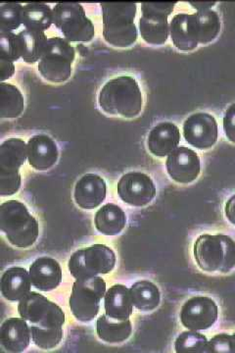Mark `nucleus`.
I'll return each mask as SVG.
<instances>
[{
  "label": "nucleus",
  "mask_w": 235,
  "mask_h": 353,
  "mask_svg": "<svg viewBox=\"0 0 235 353\" xmlns=\"http://www.w3.org/2000/svg\"><path fill=\"white\" fill-rule=\"evenodd\" d=\"M134 307L141 311H152L161 303V294L157 285L149 281H139L130 289Z\"/></svg>",
  "instance_id": "nucleus-27"
},
{
  "label": "nucleus",
  "mask_w": 235,
  "mask_h": 353,
  "mask_svg": "<svg viewBox=\"0 0 235 353\" xmlns=\"http://www.w3.org/2000/svg\"><path fill=\"white\" fill-rule=\"evenodd\" d=\"M53 23L68 41L88 43L94 38V25L80 3L63 2L56 4L53 8Z\"/></svg>",
  "instance_id": "nucleus-6"
},
{
  "label": "nucleus",
  "mask_w": 235,
  "mask_h": 353,
  "mask_svg": "<svg viewBox=\"0 0 235 353\" xmlns=\"http://www.w3.org/2000/svg\"><path fill=\"white\" fill-rule=\"evenodd\" d=\"M0 58L11 62L18 61L22 58L18 34L11 32H0Z\"/></svg>",
  "instance_id": "nucleus-34"
},
{
  "label": "nucleus",
  "mask_w": 235,
  "mask_h": 353,
  "mask_svg": "<svg viewBox=\"0 0 235 353\" xmlns=\"http://www.w3.org/2000/svg\"><path fill=\"white\" fill-rule=\"evenodd\" d=\"M174 350L178 353H210L206 336L190 330L178 336L174 343Z\"/></svg>",
  "instance_id": "nucleus-31"
},
{
  "label": "nucleus",
  "mask_w": 235,
  "mask_h": 353,
  "mask_svg": "<svg viewBox=\"0 0 235 353\" xmlns=\"http://www.w3.org/2000/svg\"><path fill=\"white\" fill-rule=\"evenodd\" d=\"M232 343H234V353H235V333L232 334Z\"/></svg>",
  "instance_id": "nucleus-42"
},
{
  "label": "nucleus",
  "mask_w": 235,
  "mask_h": 353,
  "mask_svg": "<svg viewBox=\"0 0 235 353\" xmlns=\"http://www.w3.org/2000/svg\"><path fill=\"white\" fill-rule=\"evenodd\" d=\"M94 224L99 233L105 236H117L127 225V216L120 206L107 203L97 211Z\"/></svg>",
  "instance_id": "nucleus-24"
},
{
  "label": "nucleus",
  "mask_w": 235,
  "mask_h": 353,
  "mask_svg": "<svg viewBox=\"0 0 235 353\" xmlns=\"http://www.w3.org/2000/svg\"><path fill=\"white\" fill-rule=\"evenodd\" d=\"M0 228L16 248H30L39 238V222L24 203L15 199L0 205Z\"/></svg>",
  "instance_id": "nucleus-3"
},
{
  "label": "nucleus",
  "mask_w": 235,
  "mask_h": 353,
  "mask_svg": "<svg viewBox=\"0 0 235 353\" xmlns=\"http://www.w3.org/2000/svg\"><path fill=\"white\" fill-rule=\"evenodd\" d=\"M23 7L19 3H2L0 6V32H12L23 24Z\"/></svg>",
  "instance_id": "nucleus-33"
},
{
  "label": "nucleus",
  "mask_w": 235,
  "mask_h": 353,
  "mask_svg": "<svg viewBox=\"0 0 235 353\" xmlns=\"http://www.w3.org/2000/svg\"><path fill=\"white\" fill-rule=\"evenodd\" d=\"M78 50L80 51L81 57H85L88 53L87 46H83V44H78Z\"/></svg>",
  "instance_id": "nucleus-41"
},
{
  "label": "nucleus",
  "mask_w": 235,
  "mask_h": 353,
  "mask_svg": "<svg viewBox=\"0 0 235 353\" xmlns=\"http://www.w3.org/2000/svg\"><path fill=\"white\" fill-rule=\"evenodd\" d=\"M223 131L227 139L235 143V103L232 104L225 111L223 120Z\"/></svg>",
  "instance_id": "nucleus-37"
},
{
  "label": "nucleus",
  "mask_w": 235,
  "mask_h": 353,
  "mask_svg": "<svg viewBox=\"0 0 235 353\" xmlns=\"http://www.w3.org/2000/svg\"><path fill=\"white\" fill-rule=\"evenodd\" d=\"M21 188L20 173H2L0 172V196H10L17 194Z\"/></svg>",
  "instance_id": "nucleus-35"
},
{
  "label": "nucleus",
  "mask_w": 235,
  "mask_h": 353,
  "mask_svg": "<svg viewBox=\"0 0 235 353\" xmlns=\"http://www.w3.org/2000/svg\"><path fill=\"white\" fill-rule=\"evenodd\" d=\"M167 172L178 183L188 185L198 178L201 163L198 154L188 148H178L167 157Z\"/></svg>",
  "instance_id": "nucleus-14"
},
{
  "label": "nucleus",
  "mask_w": 235,
  "mask_h": 353,
  "mask_svg": "<svg viewBox=\"0 0 235 353\" xmlns=\"http://www.w3.org/2000/svg\"><path fill=\"white\" fill-rule=\"evenodd\" d=\"M117 190L120 199L134 208L148 205L157 194L152 179L141 172L125 174L119 181Z\"/></svg>",
  "instance_id": "nucleus-11"
},
{
  "label": "nucleus",
  "mask_w": 235,
  "mask_h": 353,
  "mask_svg": "<svg viewBox=\"0 0 235 353\" xmlns=\"http://www.w3.org/2000/svg\"><path fill=\"white\" fill-rule=\"evenodd\" d=\"M18 312L25 321L44 328L63 327L65 323V314L62 309L37 292H30L24 299H21Z\"/></svg>",
  "instance_id": "nucleus-10"
},
{
  "label": "nucleus",
  "mask_w": 235,
  "mask_h": 353,
  "mask_svg": "<svg viewBox=\"0 0 235 353\" xmlns=\"http://www.w3.org/2000/svg\"><path fill=\"white\" fill-rule=\"evenodd\" d=\"M99 103L102 111L109 115L132 119L143 110V92L134 77L120 76L102 87Z\"/></svg>",
  "instance_id": "nucleus-1"
},
{
  "label": "nucleus",
  "mask_w": 235,
  "mask_h": 353,
  "mask_svg": "<svg viewBox=\"0 0 235 353\" xmlns=\"http://www.w3.org/2000/svg\"><path fill=\"white\" fill-rule=\"evenodd\" d=\"M24 108V97L20 90L10 83H0V117L14 119L23 113Z\"/></svg>",
  "instance_id": "nucleus-28"
},
{
  "label": "nucleus",
  "mask_w": 235,
  "mask_h": 353,
  "mask_svg": "<svg viewBox=\"0 0 235 353\" xmlns=\"http://www.w3.org/2000/svg\"><path fill=\"white\" fill-rule=\"evenodd\" d=\"M183 130L186 143L197 150H208L217 143L218 123L211 114H192L183 123Z\"/></svg>",
  "instance_id": "nucleus-13"
},
{
  "label": "nucleus",
  "mask_w": 235,
  "mask_h": 353,
  "mask_svg": "<svg viewBox=\"0 0 235 353\" xmlns=\"http://www.w3.org/2000/svg\"><path fill=\"white\" fill-rule=\"evenodd\" d=\"M218 308L210 297L195 296L188 299L181 310V322L190 331H204L217 322Z\"/></svg>",
  "instance_id": "nucleus-12"
},
{
  "label": "nucleus",
  "mask_w": 235,
  "mask_h": 353,
  "mask_svg": "<svg viewBox=\"0 0 235 353\" xmlns=\"http://www.w3.org/2000/svg\"><path fill=\"white\" fill-rule=\"evenodd\" d=\"M107 185L102 176L96 174H87L81 176L74 187V199L81 208H97L105 201Z\"/></svg>",
  "instance_id": "nucleus-15"
},
{
  "label": "nucleus",
  "mask_w": 235,
  "mask_h": 353,
  "mask_svg": "<svg viewBox=\"0 0 235 353\" xmlns=\"http://www.w3.org/2000/svg\"><path fill=\"white\" fill-rule=\"evenodd\" d=\"M104 39L112 46L127 48L136 43L137 7L132 2H102Z\"/></svg>",
  "instance_id": "nucleus-2"
},
{
  "label": "nucleus",
  "mask_w": 235,
  "mask_h": 353,
  "mask_svg": "<svg viewBox=\"0 0 235 353\" xmlns=\"http://www.w3.org/2000/svg\"><path fill=\"white\" fill-rule=\"evenodd\" d=\"M106 315L118 321H125L134 312L130 290L125 285H114L104 296Z\"/></svg>",
  "instance_id": "nucleus-22"
},
{
  "label": "nucleus",
  "mask_w": 235,
  "mask_h": 353,
  "mask_svg": "<svg viewBox=\"0 0 235 353\" xmlns=\"http://www.w3.org/2000/svg\"><path fill=\"white\" fill-rule=\"evenodd\" d=\"M174 46L181 51H192L198 46L194 14H176L170 25Z\"/></svg>",
  "instance_id": "nucleus-19"
},
{
  "label": "nucleus",
  "mask_w": 235,
  "mask_h": 353,
  "mask_svg": "<svg viewBox=\"0 0 235 353\" xmlns=\"http://www.w3.org/2000/svg\"><path fill=\"white\" fill-rule=\"evenodd\" d=\"M96 332L100 340L108 343H120L127 341L132 333V322L118 321L108 316L101 315L97 319Z\"/></svg>",
  "instance_id": "nucleus-26"
},
{
  "label": "nucleus",
  "mask_w": 235,
  "mask_h": 353,
  "mask_svg": "<svg viewBox=\"0 0 235 353\" xmlns=\"http://www.w3.org/2000/svg\"><path fill=\"white\" fill-rule=\"evenodd\" d=\"M57 145L46 134L32 137L28 143V160L36 170H50L58 161Z\"/></svg>",
  "instance_id": "nucleus-16"
},
{
  "label": "nucleus",
  "mask_w": 235,
  "mask_h": 353,
  "mask_svg": "<svg viewBox=\"0 0 235 353\" xmlns=\"http://www.w3.org/2000/svg\"><path fill=\"white\" fill-rule=\"evenodd\" d=\"M21 54L23 60L28 64H34L41 60L48 39L45 34L39 30L25 29L19 32Z\"/></svg>",
  "instance_id": "nucleus-25"
},
{
  "label": "nucleus",
  "mask_w": 235,
  "mask_h": 353,
  "mask_svg": "<svg viewBox=\"0 0 235 353\" xmlns=\"http://www.w3.org/2000/svg\"><path fill=\"white\" fill-rule=\"evenodd\" d=\"M196 21L199 43H210L216 39L221 31V20L217 12L213 10L198 11L194 13Z\"/></svg>",
  "instance_id": "nucleus-30"
},
{
  "label": "nucleus",
  "mask_w": 235,
  "mask_h": 353,
  "mask_svg": "<svg viewBox=\"0 0 235 353\" xmlns=\"http://www.w3.org/2000/svg\"><path fill=\"white\" fill-rule=\"evenodd\" d=\"M14 73H15L14 62L0 58V82L4 83V81L10 79Z\"/></svg>",
  "instance_id": "nucleus-38"
},
{
  "label": "nucleus",
  "mask_w": 235,
  "mask_h": 353,
  "mask_svg": "<svg viewBox=\"0 0 235 353\" xmlns=\"http://www.w3.org/2000/svg\"><path fill=\"white\" fill-rule=\"evenodd\" d=\"M28 158V145L21 139H9L0 145V172L18 173Z\"/></svg>",
  "instance_id": "nucleus-23"
},
{
  "label": "nucleus",
  "mask_w": 235,
  "mask_h": 353,
  "mask_svg": "<svg viewBox=\"0 0 235 353\" xmlns=\"http://www.w3.org/2000/svg\"><path fill=\"white\" fill-rule=\"evenodd\" d=\"M115 252L105 245H93L76 250L69 260L70 273L76 280L105 275L114 270Z\"/></svg>",
  "instance_id": "nucleus-8"
},
{
  "label": "nucleus",
  "mask_w": 235,
  "mask_h": 353,
  "mask_svg": "<svg viewBox=\"0 0 235 353\" xmlns=\"http://www.w3.org/2000/svg\"><path fill=\"white\" fill-rule=\"evenodd\" d=\"M31 328L25 319L10 318L0 328V343L9 352H22L31 341Z\"/></svg>",
  "instance_id": "nucleus-20"
},
{
  "label": "nucleus",
  "mask_w": 235,
  "mask_h": 353,
  "mask_svg": "<svg viewBox=\"0 0 235 353\" xmlns=\"http://www.w3.org/2000/svg\"><path fill=\"white\" fill-rule=\"evenodd\" d=\"M176 1L143 2L139 19V32L144 41L153 46H162L169 38L167 17L173 12Z\"/></svg>",
  "instance_id": "nucleus-9"
},
{
  "label": "nucleus",
  "mask_w": 235,
  "mask_h": 353,
  "mask_svg": "<svg viewBox=\"0 0 235 353\" xmlns=\"http://www.w3.org/2000/svg\"><path fill=\"white\" fill-rule=\"evenodd\" d=\"M32 341L34 345L43 350H52L61 343L63 339L62 327L44 328V327L32 325L31 326Z\"/></svg>",
  "instance_id": "nucleus-32"
},
{
  "label": "nucleus",
  "mask_w": 235,
  "mask_h": 353,
  "mask_svg": "<svg viewBox=\"0 0 235 353\" xmlns=\"http://www.w3.org/2000/svg\"><path fill=\"white\" fill-rule=\"evenodd\" d=\"M190 6L197 11L210 10L212 7L216 6L215 1H190Z\"/></svg>",
  "instance_id": "nucleus-40"
},
{
  "label": "nucleus",
  "mask_w": 235,
  "mask_h": 353,
  "mask_svg": "<svg viewBox=\"0 0 235 353\" xmlns=\"http://www.w3.org/2000/svg\"><path fill=\"white\" fill-rule=\"evenodd\" d=\"M181 132L178 126L171 122H161L149 132L147 146L149 152L156 157H169L180 145Z\"/></svg>",
  "instance_id": "nucleus-17"
},
{
  "label": "nucleus",
  "mask_w": 235,
  "mask_h": 353,
  "mask_svg": "<svg viewBox=\"0 0 235 353\" xmlns=\"http://www.w3.org/2000/svg\"><path fill=\"white\" fill-rule=\"evenodd\" d=\"M22 22L25 29L46 31L53 23V10L46 4H27L23 7Z\"/></svg>",
  "instance_id": "nucleus-29"
},
{
  "label": "nucleus",
  "mask_w": 235,
  "mask_h": 353,
  "mask_svg": "<svg viewBox=\"0 0 235 353\" xmlns=\"http://www.w3.org/2000/svg\"><path fill=\"white\" fill-rule=\"evenodd\" d=\"M225 212L227 220L235 226V194L230 197L225 204Z\"/></svg>",
  "instance_id": "nucleus-39"
},
{
  "label": "nucleus",
  "mask_w": 235,
  "mask_h": 353,
  "mask_svg": "<svg viewBox=\"0 0 235 353\" xmlns=\"http://www.w3.org/2000/svg\"><path fill=\"white\" fill-rule=\"evenodd\" d=\"M30 273L25 268L12 267L7 269L2 275L0 290L4 299L8 301H20L31 292Z\"/></svg>",
  "instance_id": "nucleus-21"
},
{
  "label": "nucleus",
  "mask_w": 235,
  "mask_h": 353,
  "mask_svg": "<svg viewBox=\"0 0 235 353\" xmlns=\"http://www.w3.org/2000/svg\"><path fill=\"white\" fill-rule=\"evenodd\" d=\"M106 283L101 277L79 279L74 283L70 296V308L79 321H92L100 310V303L105 296Z\"/></svg>",
  "instance_id": "nucleus-7"
},
{
  "label": "nucleus",
  "mask_w": 235,
  "mask_h": 353,
  "mask_svg": "<svg viewBox=\"0 0 235 353\" xmlns=\"http://www.w3.org/2000/svg\"><path fill=\"white\" fill-rule=\"evenodd\" d=\"M74 57L76 50L67 39H48L39 60V73L48 82H67L73 72Z\"/></svg>",
  "instance_id": "nucleus-5"
},
{
  "label": "nucleus",
  "mask_w": 235,
  "mask_h": 353,
  "mask_svg": "<svg viewBox=\"0 0 235 353\" xmlns=\"http://www.w3.org/2000/svg\"><path fill=\"white\" fill-rule=\"evenodd\" d=\"M210 353H234L232 336L227 334H220L209 341Z\"/></svg>",
  "instance_id": "nucleus-36"
},
{
  "label": "nucleus",
  "mask_w": 235,
  "mask_h": 353,
  "mask_svg": "<svg viewBox=\"0 0 235 353\" xmlns=\"http://www.w3.org/2000/svg\"><path fill=\"white\" fill-rule=\"evenodd\" d=\"M32 284L41 292L57 289L62 282V269L55 259L39 257L30 267Z\"/></svg>",
  "instance_id": "nucleus-18"
},
{
  "label": "nucleus",
  "mask_w": 235,
  "mask_h": 353,
  "mask_svg": "<svg viewBox=\"0 0 235 353\" xmlns=\"http://www.w3.org/2000/svg\"><path fill=\"white\" fill-rule=\"evenodd\" d=\"M194 259L201 270L229 273L235 267V241L225 234H202L194 243Z\"/></svg>",
  "instance_id": "nucleus-4"
}]
</instances>
